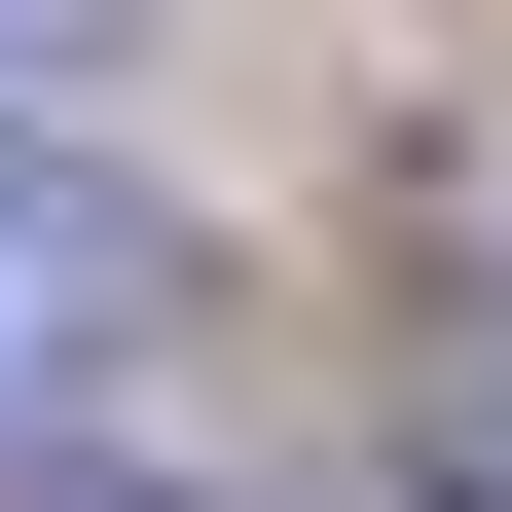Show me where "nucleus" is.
Returning a JSON list of instances; mask_svg holds the SVG:
<instances>
[{"label": "nucleus", "mask_w": 512, "mask_h": 512, "mask_svg": "<svg viewBox=\"0 0 512 512\" xmlns=\"http://www.w3.org/2000/svg\"><path fill=\"white\" fill-rule=\"evenodd\" d=\"M147 293H183V220H147L110 147H37V110H0V439L110 403V366H147Z\"/></svg>", "instance_id": "obj_1"}, {"label": "nucleus", "mask_w": 512, "mask_h": 512, "mask_svg": "<svg viewBox=\"0 0 512 512\" xmlns=\"http://www.w3.org/2000/svg\"><path fill=\"white\" fill-rule=\"evenodd\" d=\"M403 439H439V512H512V293L439 330V403H403Z\"/></svg>", "instance_id": "obj_2"}, {"label": "nucleus", "mask_w": 512, "mask_h": 512, "mask_svg": "<svg viewBox=\"0 0 512 512\" xmlns=\"http://www.w3.org/2000/svg\"><path fill=\"white\" fill-rule=\"evenodd\" d=\"M110 37H147V0H0V110H74V74H110Z\"/></svg>", "instance_id": "obj_3"}]
</instances>
